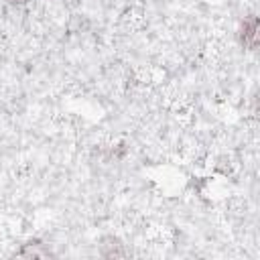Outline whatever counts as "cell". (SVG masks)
<instances>
[{"label":"cell","instance_id":"cell-1","mask_svg":"<svg viewBox=\"0 0 260 260\" xmlns=\"http://www.w3.org/2000/svg\"><path fill=\"white\" fill-rule=\"evenodd\" d=\"M238 43L248 49V51H254L256 49V43H258V16L256 14H248L244 16V20L240 22V28H238Z\"/></svg>","mask_w":260,"mask_h":260},{"label":"cell","instance_id":"cell-2","mask_svg":"<svg viewBox=\"0 0 260 260\" xmlns=\"http://www.w3.org/2000/svg\"><path fill=\"white\" fill-rule=\"evenodd\" d=\"M10 4H14V6H22V4H26L28 0H8Z\"/></svg>","mask_w":260,"mask_h":260}]
</instances>
